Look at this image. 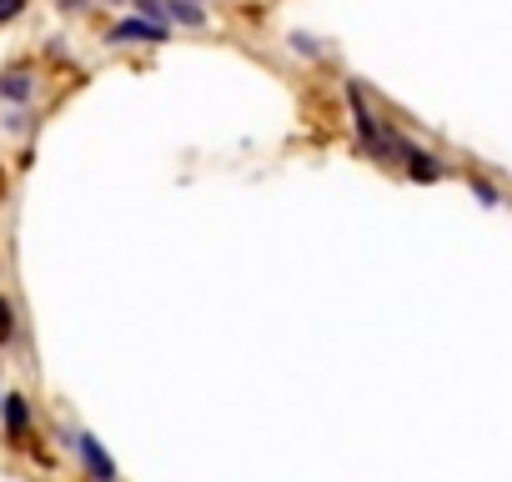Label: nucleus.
Wrapping results in <instances>:
<instances>
[{
	"label": "nucleus",
	"instance_id": "obj_9",
	"mask_svg": "<svg viewBox=\"0 0 512 482\" xmlns=\"http://www.w3.org/2000/svg\"><path fill=\"white\" fill-rule=\"evenodd\" d=\"M472 196H477L482 206H497V201H502V196H497V186H492V181H482V176H472Z\"/></svg>",
	"mask_w": 512,
	"mask_h": 482
},
{
	"label": "nucleus",
	"instance_id": "obj_4",
	"mask_svg": "<svg viewBox=\"0 0 512 482\" xmlns=\"http://www.w3.org/2000/svg\"><path fill=\"white\" fill-rule=\"evenodd\" d=\"M0 412H6V437H11V447H26V437H31V407H26V397H0Z\"/></svg>",
	"mask_w": 512,
	"mask_h": 482
},
{
	"label": "nucleus",
	"instance_id": "obj_3",
	"mask_svg": "<svg viewBox=\"0 0 512 482\" xmlns=\"http://www.w3.org/2000/svg\"><path fill=\"white\" fill-rule=\"evenodd\" d=\"M0 101L31 106L36 101V71L31 66H6V71H0Z\"/></svg>",
	"mask_w": 512,
	"mask_h": 482
},
{
	"label": "nucleus",
	"instance_id": "obj_7",
	"mask_svg": "<svg viewBox=\"0 0 512 482\" xmlns=\"http://www.w3.org/2000/svg\"><path fill=\"white\" fill-rule=\"evenodd\" d=\"M131 6H136V16H141V21L171 26V21H166V0H131Z\"/></svg>",
	"mask_w": 512,
	"mask_h": 482
},
{
	"label": "nucleus",
	"instance_id": "obj_11",
	"mask_svg": "<svg viewBox=\"0 0 512 482\" xmlns=\"http://www.w3.org/2000/svg\"><path fill=\"white\" fill-rule=\"evenodd\" d=\"M0 196H6V171H0Z\"/></svg>",
	"mask_w": 512,
	"mask_h": 482
},
{
	"label": "nucleus",
	"instance_id": "obj_1",
	"mask_svg": "<svg viewBox=\"0 0 512 482\" xmlns=\"http://www.w3.org/2000/svg\"><path fill=\"white\" fill-rule=\"evenodd\" d=\"M171 36V26H156V21H141V16H131V21H116L111 26V46H161Z\"/></svg>",
	"mask_w": 512,
	"mask_h": 482
},
{
	"label": "nucleus",
	"instance_id": "obj_10",
	"mask_svg": "<svg viewBox=\"0 0 512 482\" xmlns=\"http://www.w3.org/2000/svg\"><path fill=\"white\" fill-rule=\"evenodd\" d=\"M26 6L31 0H0V26H11L16 16H26Z\"/></svg>",
	"mask_w": 512,
	"mask_h": 482
},
{
	"label": "nucleus",
	"instance_id": "obj_2",
	"mask_svg": "<svg viewBox=\"0 0 512 482\" xmlns=\"http://www.w3.org/2000/svg\"><path fill=\"white\" fill-rule=\"evenodd\" d=\"M397 161H407V176H412V181H422V186H432V181H442V161H437L432 151H422V146H412L407 136H397Z\"/></svg>",
	"mask_w": 512,
	"mask_h": 482
},
{
	"label": "nucleus",
	"instance_id": "obj_6",
	"mask_svg": "<svg viewBox=\"0 0 512 482\" xmlns=\"http://www.w3.org/2000/svg\"><path fill=\"white\" fill-rule=\"evenodd\" d=\"M166 21H176L186 31H206V11L196 6V0H166Z\"/></svg>",
	"mask_w": 512,
	"mask_h": 482
},
{
	"label": "nucleus",
	"instance_id": "obj_5",
	"mask_svg": "<svg viewBox=\"0 0 512 482\" xmlns=\"http://www.w3.org/2000/svg\"><path fill=\"white\" fill-rule=\"evenodd\" d=\"M76 452H81V462H86L91 482H116V467H111V457L101 452V442H96L91 432H81V437H76Z\"/></svg>",
	"mask_w": 512,
	"mask_h": 482
},
{
	"label": "nucleus",
	"instance_id": "obj_8",
	"mask_svg": "<svg viewBox=\"0 0 512 482\" xmlns=\"http://www.w3.org/2000/svg\"><path fill=\"white\" fill-rule=\"evenodd\" d=\"M11 337H16V307H11V297H0V347Z\"/></svg>",
	"mask_w": 512,
	"mask_h": 482
}]
</instances>
